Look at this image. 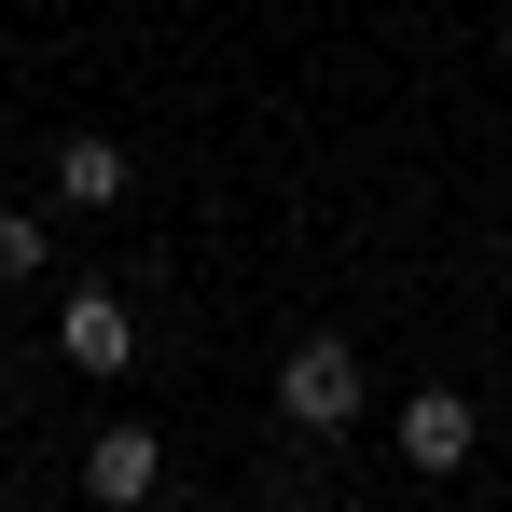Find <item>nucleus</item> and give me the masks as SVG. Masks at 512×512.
I'll use <instances>...</instances> for the list:
<instances>
[{"label": "nucleus", "mask_w": 512, "mask_h": 512, "mask_svg": "<svg viewBox=\"0 0 512 512\" xmlns=\"http://www.w3.org/2000/svg\"><path fill=\"white\" fill-rule=\"evenodd\" d=\"M277 416L305 429V443L360 429V416H374V360H360L346 333H291V346H277Z\"/></svg>", "instance_id": "1"}, {"label": "nucleus", "mask_w": 512, "mask_h": 512, "mask_svg": "<svg viewBox=\"0 0 512 512\" xmlns=\"http://www.w3.org/2000/svg\"><path fill=\"white\" fill-rule=\"evenodd\" d=\"M84 499L97 512H153V499H167V429H153V416H111L84 443Z\"/></svg>", "instance_id": "2"}, {"label": "nucleus", "mask_w": 512, "mask_h": 512, "mask_svg": "<svg viewBox=\"0 0 512 512\" xmlns=\"http://www.w3.org/2000/svg\"><path fill=\"white\" fill-rule=\"evenodd\" d=\"M471 457H485V402H471V388H416V402H402V471L443 485V471H471Z\"/></svg>", "instance_id": "3"}, {"label": "nucleus", "mask_w": 512, "mask_h": 512, "mask_svg": "<svg viewBox=\"0 0 512 512\" xmlns=\"http://www.w3.org/2000/svg\"><path fill=\"white\" fill-rule=\"evenodd\" d=\"M56 360H70V374H125V360H139V305H125V291H70V305H56Z\"/></svg>", "instance_id": "4"}, {"label": "nucleus", "mask_w": 512, "mask_h": 512, "mask_svg": "<svg viewBox=\"0 0 512 512\" xmlns=\"http://www.w3.org/2000/svg\"><path fill=\"white\" fill-rule=\"evenodd\" d=\"M125 180H139V167H125V139H97V125H84V139H56V208H125Z\"/></svg>", "instance_id": "5"}, {"label": "nucleus", "mask_w": 512, "mask_h": 512, "mask_svg": "<svg viewBox=\"0 0 512 512\" xmlns=\"http://www.w3.org/2000/svg\"><path fill=\"white\" fill-rule=\"evenodd\" d=\"M42 263H56V250H42V208H0V291H28Z\"/></svg>", "instance_id": "6"}, {"label": "nucleus", "mask_w": 512, "mask_h": 512, "mask_svg": "<svg viewBox=\"0 0 512 512\" xmlns=\"http://www.w3.org/2000/svg\"><path fill=\"white\" fill-rule=\"evenodd\" d=\"M305 512H346V499H305Z\"/></svg>", "instance_id": "7"}]
</instances>
